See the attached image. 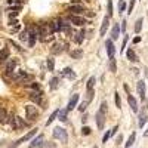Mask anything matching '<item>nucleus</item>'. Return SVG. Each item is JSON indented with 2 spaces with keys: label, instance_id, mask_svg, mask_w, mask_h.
Returning a JSON list of instances; mask_svg holds the SVG:
<instances>
[{
  "label": "nucleus",
  "instance_id": "obj_1",
  "mask_svg": "<svg viewBox=\"0 0 148 148\" xmlns=\"http://www.w3.org/2000/svg\"><path fill=\"white\" fill-rule=\"evenodd\" d=\"M107 113H108V104L107 102H102L99 110H98V113H96V126L98 129H104L105 126V120H107Z\"/></svg>",
  "mask_w": 148,
  "mask_h": 148
},
{
  "label": "nucleus",
  "instance_id": "obj_2",
  "mask_svg": "<svg viewBox=\"0 0 148 148\" xmlns=\"http://www.w3.org/2000/svg\"><path fill=\"white\" fill-rule=\"evenodd\" d=\"M52 28H51V24H47V22H42L40 25H39V37H40V40L42 42H46L49 39H52Z\"/></svg>",
  "mask_w": 148,
  "mask_h": 148
},
{
  "label": "nucleus",
  "instance_id": "obj_3",
  "mask_svg": "<svg viewBox=\"0 0 148 148\" xmlns=\"http://www.w3.org/2000/svg\"><path fill=\"white\" fill-rule=\"evenodd\" d=\"M53 138L59 139L61 142H67L68 141V135H67V132L62 127H55L53 129Z\"/></svg>",
  "mask_w": 148,
  "mask_h": 148
},
{
  "label": "nucleus",
  "instance_id": "obj_4",
  "mask_svg": "<svg viewBox=\"0 0 148 148\" xmlns=\"http://www.w3.org/2000/svg\"><path fill=\"white\" fill-rule=\"evenodd\" d=\"M25 114H27V119L28 120H36L37 117H39V110H37L34 105H27L25 107Z\"/></svg>",
  "mask_w": 148,
  "mask_h": 148
},
{
  "label": "nucleus",
  "instance_id": "obj_5",
  "mask_svg": "<svg viewBox=\"0 0 148 148\" xmlns=\"http://www.w3.org/2000/svg\"><path fill=\"white\" fill-rule=\"evenodd\" d=\"M30 99L36 104H39V105H45V101H43V93L40 90H34L30 93Z\"/></svg>",
  "mask_w": 148,
  "mask_h": 148
},
{
  "label": "nucleus",
  "instance_id": "obj_6",
  "mask_svg": "<svg viewBox=\"0 0 148 148\" xmlns=\"http://www.w3.org/2000/svg\"><path fill=\"white\" fill-rule=\"evenodd\" d=\"M36 130H37V129H33V130H30V132H28L27 135H24V136H22V138H19V139H18V141H16L15 144H12V148H15V147H18V145H21L22 142H25V141H28V139H31V138L34 136V135H36Z\"/></svg>",
  "mask_w": 148,
  "mask_h": 148
},
{
  "label": "nucleus",
  "instance_id": "obj_7",
  "mask_svg": "<svg viewBox=\"0 0 148 148\" xmlns=\"http://www.w3.org/2000/svg\"><path fill=\"white\" fill-rule=\"evenodd\" d=\"M16 64H18L16 59H9L8 61V62H6V70H5L6 76H14V70H15Z\"/></svg>",
  "mask_w": 148,
  "mask_h": 148
},
{
  "label": "nucleus",
  "instance_id": "obj_8",
  "mask_svg": "<svg viewBox=\"0 0 148 148\" xmlns=\"http://www.w3.org/2000/svg\"><path fill=\"white\" fill-rule=\"evenodd\" d=\"M68 19H70L71 24H74V25H79V27H82V25H84V24H86V19L82 18V16H79V15H70Z\"/></svg>",
  "mask_w": 148,
  "mask_h": 148
},
{
  "label": "nucleus",
  "instance_id": "obj_9",
  "mask_svg": "<svg viewBox=\"0 0 148 148\" xmlns=\"http://www.w3.org/2000/svg\"><path fill=\"white\" fill-rule=\"evenodd\" d=\"M10 123H12V127H14V129H21V127H25V125H27V123L24 121L21 117H12Z\"/></svg>",
  "mask_w": 148,
  "mask_h": 148
},
{
  "label": "nucleus",
  "instance_id": "obj_10",
  "mask_svg": "<svg viewBox=\"0 0 148 148\" xmlns=\"http://www.w3.org/2000/svg\"><path fill=\"white\" fill-rule=\"evenodd\" d=\"M105 47H107V53H108V56L110 58H114V53H116V47H114V43H113V40H107L105 42Z\"/></svg>",
  "mask_w": 148,
  "mask_h": 148
},
{
  "label": "nucleus",
  "instance_id": "obj_11",
  "mask_svg": "<svg viewBox=\"0 0 148 148\" xmlns=\"http://www.w3.org/2000/svg\"><path fill=\"white\" fill-rule=\"evenodd\" d=\"M67 10L71 12V15H79V14H83L84 12V8L82 5H71Z\"/></svg>",
  "mask_w": 148,
  "mask_h": 148
},
{
  "label": "nucleus",
  "instance_id": "obj_12",
  "mask_svg": "<svg viewBox=\"0 0 148 148\" xmlns=\"http://www.w3.org/2000/svg\"><path fill=\"white\" fill-rule=\"evenodd\" d=\"M43 142H45V136H43V135H39V136H36V138L31 141V144H30V148L42 147V145H43Z\"/></svg>",
  "mask_w": 148,
  "mask_h": 148
},
{
  "label": "nucleus",
  "instance_id": "obj_13",
  "mask_svg": "<svg viewBox=\"0 0 148 148\" xmlns=\"http://www.w3.org/2000/svg\"><path fill=\"white\" fill-rule=\"evenodd\" d=\"M77 102H79V95H77V93H74V95L71 96V99H70L68 105H67V110H68V111L74 110V107H77Z\"/></svg>",
  "mask_w": 148,
  "mask_h": 148
},
{
  "label": "nucleus",
  "instance_id": "obj_14",
  "mask_svg": "<svg viewBox=\"0 0 148 148\" xmlns=\"http://www.w3.org/2000/svg\"><path fill=\"white\" fill-rule=\"evenodd\" d=\"M136 89H138V93H139V96H141V99L144 101V99H145V82L139 80L138 84H136Z\"/></svg>",
  "mask_w": 148,
  "mask_h": 148
},
{
  "label": "nucleus",
  "instance_id": "obj_15",
  "mask_svg": "<svg viewBox=\"0 0 148 148\" xmlns=\"http://www.w3.org/2000/svg\"><path fill=\"white\" fill-rule=\"evenodd\" d=\"M111 40H117L119 39V36H120V27H119V24H114L113 25V28H111Z\"/></svg>",
  "mask_w": 148,
  "mask_h": 148
},
{
  "label": "nucleus",
  "instance_id": "obj_16",
  "mask_svg": "<svg viewBox=\"0 0 148 148\" xmlns=\"http://www.w3.org/2000/svg\"><path fill=\"white\" fill-rule=\"evenodd\" d=\"M61 27H62V21H61V19H53V21L51 22V28H52L53 33L61 31Z\"/></svg>",
  "mask_w": 148,
  "mask_h": 148
},
{
  "label": "nucleus",
  "instance_id": "obj_17",
  "mask_svg": "<svg viewBox=\"0 0 148 148\" xmlns=\"http://www.w3.org/2000/svg\"><path fill=\"white\" fill-rule=\"evenodd\" d=\"M64 49H65V47H62V45H61V43H55V45L51 47V53H52V55H59V53H62Z\"/></svg>",
  "mask_w": 148,
  "mask_h": 148
},
{
  "label": "nucleus",
  "instance_id": "obj_18",
  "mask_svg": "<svg viewBox=\"0 0 148 148\" xmlns=\"http://www.w3.org/2000/svg\"><path fill=\"white\" fill-rule=\"evenodd\" d=\"M108 25H110V16L107 15V16L104 18V21H102V25H101V30H99V34H101V36H105Z\"/></svg>",
  "mask_w": 148,
  "mask_h": 148
},
{
  "label": "nucleus",
  "instance_id": "obj_19",
  "mask_svg": "<svg viewBox=\"0 0 148 148\" xmlns=\"http://www.w3.org/2000/svg\"><path fill=\"white\" fill-rule=\"evenodd\" d=\"M62 77H67V79H76V73H74L70 67H67V68H64L62 70Z\"/></svg>",
  "mask_w": 148,
  "mask_h": 148
},
{
  "label": "nucleus",
  "instance_id": "obj_20",
  "mask_svg": "<svg viewBox=\"0 0 148 148\" xmlns=\"http://www.w3.org/2000/svg\"><path fill=\"white\" fill-rule=\"evenodd\" d=\"M127 102H129V105H130V108H132L133 113H136V111H138V102H136V99H135L132 95L127 96Z\"/></svg>",
  "mask_w": 148,
  "mask_h": 148
},
{
  "label": "nucleus",
  "instance_id": "obj_21",
  "mask_svg": "<svg viewBox=\"0 0 148 148\" xmlns=\"http://www.w3.org/2000/svg\"><path fill=\"white\" fill-rule=\"evenodd\" d=\"M8 59H9V49H2L0 51V64L8 62Z\"/></svg>",
  "mask_w": 148,
  "mask_h": 148
},
{
  "label": "nucleus",
  "instance_id": "obj_22",
  "mask_svg": "<svg viewBox=\"0 0 148 148\" xmlns=\"http://www.w3.org/2000/svg\"><path fill=\"white\" fill-rule=\"evenodd\" d=\"M119 130V127L117 126H114L113 129H111V130H108V132H105V135H104V138H102V142H108V139L111 138V136H113V135L116 133Z\"/></svg>",
  "mask_w": 148,
  "mask_h": 148
},
{
  "label": "nucleus",
  "instance_id": "obj_23",
  "mask_svg": "<svg viewBox=\"0 0 148 148\" xmlns=\"http://www.w3.org/2000/svg\"><path fill=\"white\" fill-rule=\"evenodd\" d=\"M84 34H86L84 30H82V31L77 33V34H74V42H76V43H82L83 39H84Z\"/></svg>",
  "mask_w": 148,
  "mask_h": 148
},
{
  "label": "nucleus",
  "instance_id": "obj_24",
  "mask_svg": "<svg viewBox=\"0 0 148 148\" xmlns=\"http://www.w3.org/2000/svg\"><path fill=\"white\" fill-rule=\"evenodd\" d=\"M28 39H30V30L27 28V30H24V31L19 34V40H21V42H27Z\"/></svg>",
  "mask_w": 148,
  "mask_h": 148
},
{
  "label": "nucleus",
  "instance_id": "obj_25",
  "mask_svg": "<svg viewBox=\"0 0 148 148\" xmlns=\"http://www.w3.org/2000/svg\"><path fill=\"white\" fill-rule=\"evenodd\" d=\"M82 56H83V51H82V49H76V51L71 52V58H74V59H80Z\"/></svg>",
  "mask_w": 148,
  "mask_h": 148
},
{
  "label": "nucleus",
  "instance_id": "obj_26",
  "mask_svg": "<svg viewBox=\"0 0 148 148\" xmlns=\"http://www.w3.org/2000/svg\"><path fill=\"white\" fill-rule=\"evenodd\" d=\"M49 86H51V90H55L58 86H59V79H58V77H53V79L51 80V83H49Z\"/></svg>",
  "mask_w": 148,
  "mask_h": 148
},
{
  "label": "nucleus",
  "instance_id": "obj_27",
  "mask_svg": "<svg viewBox=\"0 0 148 148\" xmlns=\"http://www.w3.org/2000/svg\"><path fill=\"white\" fill-rule=\"evenodd\" d=\"M67 113H68V110H59L58 117H59L61 121H67Z\"/></svg>",
  "mask_w": 148,
  "mask_h": 148
},
{
  "label": "nucleus",
  "instance_id": "obj_28",
  "mask_svg": "<svg viewBox=\"0 0 148 148\" xmlns=\"http://www.w3.org/2000/svg\"><path fill=\"white\" fill-rule=\"evenodd\" d=\"M8 121V114L5 108H0V123H6Z\"/></svg>",
  "mask_w": 148,
  "mask_h": 148
},
{
  "label": "nucleus",
  "instance_id": "obj_29",
  "mask_svg": "<svg viewBox=\"0 0 148 148\" xmlns=\"http://www.w3.org/2000/svg\"><path fill=\"white\" fill-rule=\"evenodd\" d=\"M147 120H148V117H147L145 111H144V113H141V116H139V127H144V125L147 123Z\"/></svg>",
  "mask_w": 148,
  "mask_h": 148
},
{
  "label": "nucleus",
  "instance_id": "obj_30",
  "mask_svg": "<svg viewBox=\"0 0 148 148\" xmlns=\"http://www.w3.org/2000/svg\"><path fill=\"white\" fill-rule=\"evenodd\" d=\"M142 22H144V19H142V18H139L136 22H135V33H141V28H142Z\"/></svg>",
  "mask_w": 148,
  "mask_h": 148
},
{
  "label": "nucleus",
  "instance_id": "obj_31",
  "mask_svg": "<svg viewBox=\"0 0 148 148\" xmlns=\"http://www.w3.org/2000/svg\"><path fill=\"white\" fill-rule=\"evenodd\" d=\"M58 113H59V110H55L53 113L51 114V117H49V119H47V121H46V125H47V126L51 125V123H52V121H53V120H55V119L58 117Z\"/></svg>",
  "mask_w": 148,
  "mask_h": 148
},
{
  "label": "nucleus",
  "instance_id": "obj_32",
  "mask_svg": "<svg viewBox=\"0 0 148 148\" xmlns=\"http://www.w3.org/2000/svg\"><path fill=\"white\" fill-rule=\"evenodd\" d=\"M117 65H116V58H110V71L111 73H116Z\"/></svg>",
  "mask_w": 148,
  "mask_h": 148
},
{
  "label": "nucleus",
  "instance_id": "obj_33",
  "mask_svg": "<svg viewBox=\"0 0 148 148\" xmlns=\"http://www.w3.org/2000/svg\"><path fill=\"white\" fill-rule=\"evenodd\" d=\"M135 138H136V133H135V132H133V133L130 135V136H129V139H127V142H126V147H127V148L133 145V142H135Z\"/></svg>",
  "mask_w": 148,
  "mask_h": 148
},
{
  "label": "nucleus",
  "instance_id": "obj_34",
  "mask_svg": "<svg viewBox=\"0 0 148 148\" xmlns=\"http://www.w3.org/2000/svg\"><path fill=\"white\" fill-rule=\"evenodd\" d=\"M125 10H126V0H119V12L121 14Z\"/></svg>",
  "mask_w": 148,
  "mask_h": 148
},
{
  "label": "nucleus",
  "instance_id": "obj_35",
  "mask_svg": "<svg viewBox=\"0 0 148 148\" xmlns=\"http://www.w3.org/2000/svg\"><path fill=\"white\" fill-rule=\"evenodd\" d=\"M127 58H129V61H138L136 59V53L133 52V49H129L127 51Z\"/></svg>",
  "mask_w": 148,
  "mask_h": 148
},
{
  "label": "nucleus",
  "instance_id": "obj_36",
  "mask_svg": "<svg viewBox=\"0 0 148 148\" xmlns=\"http://www.w3.org/2000/svg\"><path fill=\"white\" fill-rule=\"evenodd\" d=\"M47 68L51 70V71L55 70V59H53V58H49V59H47Z\"/></svg>",
  "mask_w": 148,
  "mask_h": 148
},
{
  "label": "nucleus",
  "instance_id": "obj_37",
  "mask_svg": "<svg viewBox=\"0 0 148 148\" xmlns=\"http://www.w3.org/2000/svg\"><path fill=\"white\" fill-rule=\"evenodd\" d=\"M95 82H96V79H95V77H90V79H89V82H88V90H93Z\"/></svg>",
  "mask_w": 148,
  "mask_h": 148
},
{
  "label": "nucleus",
  "instance_id": "obj_38",
  "mask_svg": "<svg viewBox=\"0 0 148 148\" xmlns=\"http://www.w3.org/2000/svg\"><path fill=\"white\" fill-rule=\"evenodd\" d=\"M107 9H108V16L111 18V16H113V0H108Z\"/></svg>",
  "mask_w": 148,
  "mask_h": 148
},
{
  "label": "nucleus",
  "instance_id": "obj_39",
  "mask_svg": "<svg viewBox=\"0 0 148 148\" xmlns=\"http://www.w3.org/2000/svg\"><path fill=\"white\" fill-rule=\"evenodd\" d=\"M133 6H135V0H130V3H129V8H127V14H132V10H133Z\"/></svg>",
  "mask_w": 148,
  "mask_h": 148
},
{
  "label": "nucleus",
  "instance_id": "obj_40",
  "mask_svg": "<svg viewBox=\"0 0 148 148\" xmlns=\"http://www.w3.org/2000/svg\"><path fill=\"white\" fill-rule=\"evenodd\" d=\"M116 105H117V108H121V104H120V96H119V93H116Z\"/></svg>",
  "mask_w": 148,
  "mask_h": 148
},
{
  "label": "nucleus",
  "instance_id": "obj_41",
  "mask_svg": "<svg viewBox=\"0 0 148 148\" xmlns=\"http://www.w3.org/2000/svg\"><path fill=\"white\" fill-rule=\"evenodd\" d=\"M88 104H89L88 101H84V102H83V104L79 107V110H80V111H84V110H86V107H88Z\"/></svg>",
  "mask_w": 148,
  "mask_h": 148
},
{
  "label": "nucleus",
  "instance_id": "obj_42",
  "mask_svg": "<svg viewBox=\"0 0 148 148\" xmlns=\"http://www.w3.org/2000/svg\"><path fill=\"white\" fill-rule=\"evenodd\" d=\"M92 98H93V90H88V102L92 101Z\"/></svg>",
  "mask_w": 148,
  "mask_h": 148
},
{
  "label": "nucleus",
  "instance_id": "obj_43",
  "mask_svg": "<svg viewBox=\"0 0 148 148\" xmlns=\"http://www.w3.org/2000/svg\"><path fill=\"white\" fill-rule=\"evenodd\" d=\"M82 133H83V135H90V129H89V127H83V129H82Z\"/></svg>",
  "mask_w": 148,
  "mask_h": 148
},
{
  "label": "nucleus",
  "instance_id": "obj_44",
  "mask_svg": "<svg viewBox=\"0 0 148 148\" xmlns=\"http://www.w3.org/2000/svg\"><path fill=\"white\" fill-rule=\"evenodd\" d=\"M9 25H10V27H12V25H14V27L18 25V21H16V19H10V21H9Z\"/></svg>",
  "mask_w": 148,
  "mask_h": 148
},
{
  "label": "nucleus",
  "instance_id": "obj_45",
  "mask_svg": "<svg viewBox=\"0 0 148 148\" xmlns=\"http://www.w3.org/2000/svg\"><path fill=\"white\" fill-rule=\"evenodd\" d=\"M126 43H127V36H125V39H123V45H121V51L126 47Z\"/></svg>",
  "mask_w": 148,
  "mask_h": 148
},
{
  "label": "nucleus",
  "instance_id": "obj_46",
  "mask_svg": "<svg viewBox=\"0 0 148 148\" xmlns=\"http://www.w3.org/2000/svg\"><path fill=\"white\" fill-rule=\"evenodd\" d=\"M125 30H126V21H123V22H121V31L125 33Z\"/></svg>",
  "mask_w": 148,
  "mask_h": 148
},
{
  "label": "nucleus",
  "instance_id": "obj_47",
  "mask_svg": "<svg viewBox=\"0 0 148 148\" xmlns=\"http://www.w3.org/2000/svg\"><path fill=\"white\" fill-rule=\"evenodd\" d=\"M139 42H141L139 37H135V39H133V43H139Z\"/></svg>",
  "mask_w": 148,
  "mask_h": 148
},
{
  "label": "nucleus",
  "instance_id": "obj_48",
  "mask_svg": "<svg viewBox=\"0 0 148 148\" xmlns=\"http://www.w3.org/2000/svg\"><path fill=\"white\" fill-rule=\"evenodd\" d=\"M144 136H147V138H148V130H145V132H144Z\"/></svg>",
  "mask_w": 148,
  "mask_h": 148
},
{
  "label": "nucleus",
  "instance_id": "obj_49",
  "mask_svg": "<svg viewBox=\"0 0 148 148\" xmlns=\"http://www.w3.org/2000/svg\"><path fill=\"white\" fill-rule=\"evenodd\" d=\"M93 148H98V147H93Z\"/></svg>",
  "mask_w": 148,
  "mask_h": 148
},
{
  "label": "nucleus",
  "instance_id": "obj_50",
  "mask_svg": "<svg viewBox=\"0 0 148 148\" xmlns=\"http://www.w3.org/2000/svg\"><path fill=\"white\" fill-rule=\"evenodd\" d=\"M0 12H2V10H0Z\"/></svg>",
  "mask_w": 148,
  "mask_h": 148
}]
</instances>
